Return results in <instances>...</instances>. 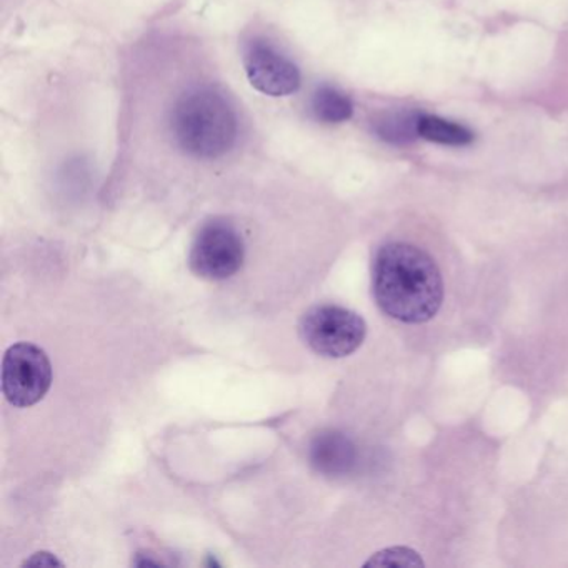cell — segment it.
I'll use <instances>...</instances> for the list:
<instances>
[{
  "label": "cell",
  "instance_id": "obj_6",
  "mask_svg": "<svg viewBox=\"0 0 568 568\" xmlns=\"http://www.w3.org/2000/svg\"><path fill=\"white\" fill-rule=\"evenodd\" d=\"M245 72L252 88L268 98H287L301 88L297 65L271 45H252L245 55Z\"/></svg>",
  "mask_w": 568,
  "mask_h": 568
},
{
  "label": "cell",
  "instance_id": "obj_10",
  "mask_svg": "<svg viewBox=\"0 0 568 568\" xmlns=\"http://www.w3.org/2000/svg\"><path fill=\"white\" fill-rule=\"evenodd\" d=\"M312 108H314V114L317 115L318 121L327 122V124H341V122L348 121L354 114L351 99L332 88L318 89L314 94Z\"/></svg>",
  "mask_w": 568,
  "mask_h": 568
},
{
  "label": "cell",
  "instance_id": "obj_3",
  "mask_svg": "<svg viewBox=\"0 0 568 568\" xmlns=\"http://www.w3.org/2000/svg\"><path fill=\"white\" fill-rule=\"evenodd\" d=\"M298 331L315 354L342 358L364 344L367 324L361 315L341 305H315L305 312Z\"/></svg>",
  "mask_w": 568,
  "mask_h": 568
},
{
  "label": "cell",
  "instance_id": "obj_11",
  "mask_svg": "<svg viewBox=\"0 0 568 568\" xmlns=\"http://www.w3.org/2000/svg\"><path fill=\"white\" fill-rule=\"evenodd\" d=\"M365 567H425L424 560L417 551L407 547L385 548L375 554Z\"/></svg>",
  "mask_w": 568,
  "mask_h": 568
},
{
  "label": "cell",
  "instance_id": "obj_1",
  "mask_svg": "<svg viewBox=\"0 0 568 568\" xmlns=\"http://www.w3.org/2000/svg\"><path fill=\"white\" fill-rule=\"evenodd\" d=\"M372 287L378 307L404 324H425L440 311L444 281L434 258L405 242H390L375 255Z\"/></svg>",
  "mask_w": 568,
  "mask_h": 568
},
{
  "label": "cell",
  "instance_id": "obj_2",
  "mask_svg": "<svg viewBox=\"0 0 568 568\" xmlns=\"http://www.w3.org/2000/svg\"><path fill=\"white\" fill-rule=\"evenodd\" d=\"M175 139L187 154L215 159L231 151L237 138V119L222 95L202 89L175 105Z\"/></svg>",
  "mask_w": 568,
  "mask_h": 568
},
{
  "label": "cell",
  "instance_id": "obj_4",
  "mask_svg": "<svg viewBox=\"0 0 568 568\" xmlns=\"http://www.w3.org/2000/svg\"><path fill=\"white\" fill-rule=\"evenodd\" d=\"M52 384V365L38 345L19 342L6 352L2 361V392L14 407H31L48 395Z\"/></svg>",
  "mask_w": 568,
  "mask_h": 568
},
{
  "label": "cell",
  "instance_id": "obj_5",
  "mask_svg": "<svg viewBox=\"0 0 568 568\" xmlns=\"http://www.w3.org/2000/svg\"><path fill=\"white\" fill-rule=\"evenodd\" d=\"M244 257V239L237 229L225 221H212L195 237L189 265L199 277L225 281L241 271Z\"/></svg>",
  "mask_w": 568,
  "mask_h": 568
},
{
  "label": "cell",
  "instance_id": "obj_12",
  "mask_svg": "<svg viewBox=\"0 0 568 568\" xmlns=\"http://www.w3.org/2000/svg\"><path fill=\"white\" fill-rule=\"evenodd\" d=\"M54 567V565H64L61 560L54 557L52 554H48V551H39V554L32 555L29 560L24 561V567Z\"/></svg>",
  "mask_w": 568,
  "mask_h": 568
},
{
  "label": "cell",
  "instance_id": "obj_9",
  "mask_svg": "<svg viewBox=\"0 0 568 568\" xmlns=\"http://www.w3.org/2000/svg\"><path fill=\"white\" fill-rule=\"evenodd\" d=\"M418 135L442 145H467L474 141V134L464 125L425 114L418 121Z\"/></svg>",
  "mask_w": 568,
  "mask_h": 568
},
{
  "label": "cell",
  "instance_id": "obj_7",
  "mask_svg": "<svg viewBox=\"0 0 568 568\" xmlns=\"http://www.w3.org/2000/svg\"><path fill=\"white\" fill-rule=\"evenodd\" d=\"M308 458L315 470L338 477L352 471L357 464V448L342 432L324 430L312 438Z\"/></svg>",
  "mask_w": 568,
  "mask_h": 568
},
{
  "label": "cell",
  "instance_id": "obj_8",
  "mask_svg": "<svg viewBox=\"0 0 568 568\" xmlns=\"http://www.w3.org/2000/svg\"><path fill=\"white\" fill-rule=\"evenodd\" d=\"M420 115L417 112H390L375 122V132L388 144H410L415 138H418Z\"/></svg>",
  "mask_w": 568,
  "mask_h": 568
}]
</instances>
